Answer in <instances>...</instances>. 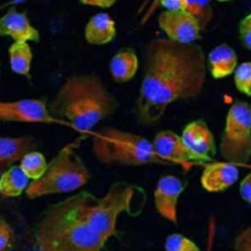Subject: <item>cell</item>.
I'll return each instance as SVG.
<instances>
[{"label": "cell", "instance_id": "cell-1", "mask_svg": "<svg viewBox=\"0 0 251 251\" xmlns=\"http://www.w3.org/2000/svg\"><path fill=\"white\" fill-rule=\"evenodd\" d=\"M207 75V57L196 43L182 44L169 38L152 39L145 48L144 71L136 99L137 120L157 123L179 100L197 97Z\"/></svg>", "mask_w": 251, "mask_h": 251}, {"label": "cell", "instance_id": "cell-2", "mask_svg": "<svg viewBox=\"0 0 251 251\" xmlns=\"http://www.w3.org/2000/svg\"><path fill=\"white\" fill-rule=\"evenodd\" d=\"M87 191L50 205L38 220L33 251H102L106 241L85 215Z\"/></svg>", "mask_w": 251, "mask_h": 251}, {"label": "cell", "instance_id": "cell-3", "mask_svg": "<svg viewBox=\"0 0 251 251\" xmlns=\"http://www.w3.org/2000/svg\"><path fill=\"white\" fill-rule=\"evenodd\" d=\"M48 106L62 125L87 136L115 113L118 100L96 74H76L66 78Z\"/></svg>", "mask_w": 251, "mask_h": 251}, {"label": "cell", "instance_id": "cell-4", "mask_svg": "<svg viewBox=\"0 0 251 251\" xmlns=\"http://www.w3.org/2000/svg\"><path fill=\"white\" fill-rule=\"evenodd\" d=\"M85 137L86 135L81 134L65 144L48 164L42 176L29 182L25 190L29 199L73 192L88 182L90 173L77 154Z\"/></svg>", "mask_w": 251, "mask_h": 251}, {"label": "cell", "instance_id": "cell-5", "mask_svg": "<svg viewBox=\"0 0 251 251\" xmlns=\"http://www.w3.org/2000/svg\"><path fill=\"white\" fill-rule=\"evenodd\" d=\"M96 159L106 165H169L156 153L147 138L116 127H104L90 133Z\"/></svg>", "mask_w": 251, "mask_h": 251}, {"label": "cell", "instance_id": "cell-6", "mask_svg": "<svg viewBox=\"0 0 251 251\" xmlns=\"http://www.w3.org/2000/svg\"><path fill=\"white\" fill-rule=\"evenodd\" d=\"M134 188L126 182L113 183L102 197L87 193L85 215L90 226L107 242L116 235L119 217L130 210Z\"/></svg>", "mask_w": 251, "mask_h": 251}, {"label": "cell", "instance_id": "cell-7", "mask_svg": "<svg viewBox=\"0 0 251 251\" xmlns=\"http://www.w3.org/2000/svg\"><path fill=\"white\" fill-rule=\"evenodd\" d=\"M222 158L235 165L251 159V104L236 101L227 110L220 141Z\"/></svg>", "mask_w": 251, "mask_h": 251}, {"label": "cell", "instance_id": "cell-8", "mask_svg": "<svg viewBox=\"0 0 251 251\" xmlns=\"http://www.w3.org/2000/svg\"><path fill=\"white\" fill-rule=\"evenodd\" d=\"M0 122L61 124L51 114L46 100L41 98H24L15 101L0 99Z\"/></svg>", "mask_w": 251, "mask_h": 251}, {"label": "cell", "instance_id": "cell-9", "mask_svg": "<svg viewBox=\"0 0 251 251\" xmlns=\"http://www.w3.org/2000/svg\"><path fill=\"white\" fill-rule=\"evenodd\" d=\"M152 142L158 156L169 165H177L186 171L194 164H203L210 161L193 152L181 135L170 129L159 131Z\"/></svg>", "mask_w": 251, "mask_h": 251}, {"label": "cell", "instance_id": "cell-10", "mask_svg": "<svg viewBox=\"0 0 251 251\" xmlns=\"http://www.w3.org/2000/svg\"><path fill=\"white\" fill-rule=\"evenodd\" d=\"M158 25L167 38L182 44L195 43L202 31L198 22L186 10L163 11L158 17Z\"/></svg>", "mask_w": 251, "mask_h": 251}, {"label": "cell", "instance_id": "cell-11", "mask_svg": "<svg viewBox=\"0 0 251 251\" xmlns=\"http://www.w3.org/2000/svg\"><path fill=\"white\" fill-rule=\"evenodd\" d=\"M185 188V183L174 175L161 176L155 186L153 197L156 211L165 220L176 225L177 205L180 195Z\"/></svg>", "mask_w": 251, "mask_h": 251}, {"label": "cell", "instance_id": "cell-12", "mask_svg": "<svg viewBox=\"0 0 251 251\" xmlns=\"http://www.w3.org/2000/svg\"><path fill=\"white\" fill-rule=\"evenodd\" d=\"M0 35L20 42H37L40 39L39 31L31 25L26 14L12 6L0 17Z\"/></svg>", "mask_w": 251, "mask_h": 251}, {"label": "cell", "instance_id": "cell-13", "mask_svg": "<svg viewBox=\"0 0 251 251\" xmlns=\"http://www.w3.org/2000/svg\"><path fill=\"white\" fill-rule=\"evenodd\" d=\"M239 176L237 165L229 162L207 164L201 174V186L208 192H223L231 187Z\"/></svg>", "mask_w": 251, "mask_h": 251}, {"label": "cell", "instance_id": "cell-14", "mask_svg": "<svg viewBox=\"0 0 251 251\" xmlns=\"http://www.w3.org/2000/svg\"><path fill=\"white\" fill-rule=\"evenodd\" d=\"M181 137L196 154L210 161L216 155L215 137L205 121L196 120L187 124L182 130Z\"/></svg>", "mask_w": 251, "mask_h": 251}, {"label": "cell", "instance_id": "cell-15", "mask_svg": "<svg viewBox=\"0 0 251 251\" xmlns=\"http://www.w3.org/2000/svg\"><path fill=\"white\" fill-rule=\"evenodd\" d=\"M35 147L36 141L31 135L0 136V176Z\"/></svg>", "mask_w": 251, "mask_h": 251}, {"label": "cell", "instance_id": "cell-16", "mask_svg": "<svg viewBox=\"0 0 251 251\" xmlns=\"http://www.w3.org/2000/svg\"><path fill=\"white\" fill-rule=\"evenodd\" d=\"M117 34L116 23L104 12L93 15L85 25L84 38L91 45H105L113 41Z\"/></svg>", "mask_w": 251, "mask_h": 251}, {"label": "cell", "instance_id": "cell-17", "mask_svg": "<svg viewBox=\"0 0 251 251\" xmlns=\"http://www.w3.org/2000/svg\"><path fill=\"white\" fill-rule=\"evenodd\" d=\"M212 76L216 79L224 78L234 73L237 65V55L232 47L227 44H220L214 47L207 56Z\"/></svg>", "mask_w": 251, "mask_h": 251}, {"label": "cell", "instance_id": "cell-18", "mask_svg": "<svg viewBox=\"0 0 251 251\" xmlns=\"http://www.w3.org/2000/svg\"><path fill=\"white\" fill-rule=\"evenodd\" d=\"M139 67L138 57L131 48L120 49L110 60L109 71L112 78L118 83L131 80Z\"/></svg>", "mask_w": 251, "mask_h": 251}, {"label": "cell", "instance_id": "cell-19", "mask_svg": "<svg viewBox=\"0 0 251 251\" xmlns=\"http://www.w3.org/2000/svg\"><path fill=\"white\" fill-rule=\"evenodd\" d=\"M29 178L20 166L13 165L0 176V194L4 197H17L25 192Z\"/></svg>", "mask_w": 251, "mask_h": 251}, {"label": "cell", "instance_id": "cell-20", "mask_svg": "<svg viewBox=\"0 0 251 251\" xmlns=\"http://www.w3.org/2000/svg\"><path fill=\"white\" fill-rule=\"evenodd\" d=\"M8 55L12 72L29 78L32 51L28 42L14 41L8 49Z\"/></svg>", "mask_w": 251, "mask_h": 251}, {"label": "cell", "instance_id": "cell-21", "mask_svg": "<svg viewBox=\"0 0 251 251\" xmlns=\"http://www.w3.org/2000/svg\"><path fill=\"white\" fill-rule=\"evenodd\" d=\"M19 166L29 179L35 180L45 173L48 163L41 152L32 150L22 157Z\"/></svg>", "mask_w": 251, "mask_h": 251}, {"label": "cell", "instance_id": "cell-22", "mask_svg": "<svg viewBox=\"0 0 251 251\" xmlns=\"http://www.w3.org/2000/svg\"><path fill=\"white\" fill-rule=\"evenodd\" d=\"M186 11L195 18L202 31L207 27L213 18L211 0H187Z\"/></svg>", "mask_w": 251, "mask_h": 251}, {"label": "cell", "instance_id": "cell-23", "mask_svg": "<svg viewBox=\"0 0 251 251\" xmlns=\"http://www.w3.org/2000/svg\"><path fill=\"white\" fill-rule=\"evenodd\" d=\"M233 81L239 92L251 97V62H243L236 67Z\"/></svg>", "mask_w": 251, "mask_h": 251}, {"label": "cell", "instance_id": "cell-24", "mask_svg": "<svg viewBox=\"0 0 251 251\" xmlns=\"http://www.w3.org/2000/svg\"><path fill=\"white\" fill-rule=\"evenodd\" d=\"M165 251H201L198 245L190 238L180 233H171L164 243Z\"/></svg>", "mask_w": 251, "mask_h": 251}, {"label": "cell", "instance_id": "cell-25", "mask_svg": "<svg viewBox=\"0 0 251 251\" xmlns=\"http://www.w3.org/2000/svg\"><path fill=\"white\" fill-rule=\"evenodd\" d=\"M13 244V228L10 224L0 216V251H10Z\"/></svg>", "mask_w": 251, "mask_h": 251}, {"label": "cell", "instance_id": "cell-26", "mask_svg": "<svg viewBox=\"0 0 251 251\" xmlns=\"http://www.w3.org/2000/svg\"><path fill=\"white\" fill-rule=\"evenodd\" d=\"M233 246L236 250L251 251V226L240 230L233 239Z\"/></svg>", "mask_w": 251, "mask_h": 251}, {"label": "cell", "instance_id": "cell-27", "mask_svg": "<svg viewBox=\"0 0 251 251\" xmlns=\"http://www.w3.org/2000/svg\"><path fill=\"white\" fill-rule=\"evenodd\" d=\"M239 37L244 47L251 51V13L244 17L239 24Z\"/></svg>", "mask_w": 251, "mask_h": 251}, {"label": "cell", "instance_id": "cell-28", "mask_svg": "<svg viewBox=\"0 0 251 251\" xmlns=\"http://www.w3.org/2000/svg\"><path fill=\"white\" fill-rule=\"evenodd\" d=\"M157 0H143L141 5L138 9V14H141V25L146 24L149 19L152 17V15L155 13L157 6H156Z\"/></svg>", "mask_w": 251, "mask_h": 251}, {"label": "cell", "instance_id": "cell-29", "mask_svg": "<svg viewBox=\"0 0 251 251\" xmlns=\"http://www.w3.org/2000/svg\"><path fill=\"white\" fill-rule=\"evenodd\" d=\"M161 5L167 11H185L187 0H157L156 6Z\"/></svg>", "mask_w": 251, "mask_h": 251}, {"label": "cell", "instance_id": "cell-30", "mask_svg": "<svg viewBox=\"0 0 251 251\" xmlns=\"http://www.w3.org/2000/svg\"><path fill=\"white\" fill-rule=\"evenodd\" d=\"M239 194L243 201L251 204V172L241 180L239 184Z\"/></svg>", "mask_w": 251, "mask_h": 251}, {"label": "cell", "instance_id": "cell-31", "mask_svg": "<svg viewBox=\"0 0 251 251\" xmlns=\"http://www.w3.org/2000/svg\"><path fill=\"white\" fill-rule=\"evenodd\" d=\"M118 0H79L83 5L99 7V8H110L116 4Z\"/></svg>", "mask_w": 251, "mask_h": 251}, {"label": "cell", "instance_id": "cell-32", "mask_svg": "<svg viewBox=\"0 0 251 251\" xmlns=\"http://www.w3.org/2000/svg\"><path fill=\"white\" fill-rule=\"evenodd\" d=\"M29 0H10L9 2L11 3V5H15V4H22L25 2H27Z\"/></svg>", "mask_w": 251, "mask_h": 251}, {"label": "cell", "instance_id": "cell-33", "mask_svg": "<svg viewBox=\"0 0 251 251\" xmlns=\"http://www.w3.org/2000/svg\"><path fill=\"white\" fill-rule=\"evenodd\" d=\"M9 6H12L11 5V3L10 2H7V3H4V4H0V12L4 9V8H6V7H9Z\"/></svg>", "mask_w": 251, "mask_h": 251}, {"label": "cell", "instance_id": "cell-34", "mask_svg": "<svg viewBox=\"0 0 251 251\" xmlns=\"http://www.w3.org/2000/svg\"><path fill=\"white\" fill-rule=\"evenodd\" d=\"M218 2H226V1H229V0H216Z\"/></svg>", "mask_w": 251, "mask_h": 251}, {"label": "cell", "instance_id": "cell-35", "mask_svg": "<svg viewBox=\"0 0 251 251\" xmlns=\"http://www.w3.org/2000/svg\"><path fill=\"white\" fill-rule=\"evenodd\" d=\"M0 76H1V61H0Z\"/></svg>", "mask_w": 251, "mask_h": 251}, {"label": "cell", "instance_id": "cell-36", "mask_svg": "<svg viewBox=\"0 0 251 251\" xmlns=\"http://www.w3.org/2000/svg\"><path fill=\"white\" fill-rule=\"evenodd\" d=\"M234 251H241V250H236V249H235V250H234Z\"/></svg>", "mask_w": 251, "mask_h": 251}]
</instances>
